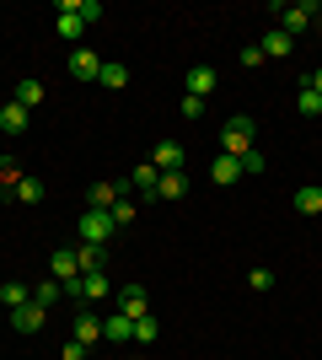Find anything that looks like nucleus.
<instances>
[{
    "label": "nucleus",
    "mask_w": 322,
    "mask_h": 360,
    "mask_svg": "<svg viewBox=\"0 0 322 360\" xmlns=\"http://www.w3.org/2000/svg\"><path fill=\"white\" fill-rule=\"evenodd\" d=\"M107 290H113V280H107V269H102V274H86V280H81V307H92V301H102Z\"/></svg>",
    "instance_id": "15"
},
{
    "label": "nucleus",
    "mask_w": 322,
    "mask_h": 360,
    "mask_svg": "<svg viewBox=\"0 0 322 360\" xmlns=\"http://www.w3.org/2000/svg\"><path fill=\"white\" fill-rule=\"evenodd\" d=\"M27 119H32V113H27V108H22V103H6V108H0V135H27Z\"/></svg>",
    "instance_id": "8"
},
{
    "label": "nucleus",
    "mask_w": 322,
    "mask_h": 360,
    "mask_svg": "<svg viewBox=\"0 0 322 360\" xmlns=\"http://www.w3.org/2000/svg\"><path fill=\"white\" fill-rule=\"evenodd\" d=\"M76 264H81V274H102V269H107V248L81 242V248H76Z\"/></svg>",
    "instance_id": "12"
},
{
    "label": "nucleus",
    "mask_w": 322,
    "mask_h": 360,
    "mask_svg": "<svg viewBox=\"0 0 322 360\" xmlns=\"http://www.w3.org/2000/svg\"><path fill=\"white\" fill-rule=\"evenodd\" d=\"M22 178H27V172H22V167H16L11 156H0V183H6V188H16Z\"/></svg>",
    "instance_id": "28"
},
{
    "label": "nucleus",
    "mask_w": 322,
    "mask_h": 360,
    "mask_svg": "<svg viewBox=\"0 0 322 360\" xmlns=\"http://www.w3.org/2000/svg\"><path fill=\"white\" fill-rule=\"evenodd\" d=\"M60 296H65V285H60V280H38V290H32V301H38V307H54Z\"/></svg>",
    "instance_id": "27"
},
{
    "label": "nucleus",
    "mask_w": 322,
    "mask_h": 360,
    "mask_svg": "<svg viewBox=\"0 0 322 360\" xmlns=\"http://www.w3.org/2000/svg\"><path fill=\"white\" fill-rule=\"evenodd\" d=\"M11 103H22V108L32 113V108L43 103V81H38V75H22V81H16V97H11Z\"/></svg>",
    "instance_id": "13"
},
{
    "label": "nucleus",
    "mask_w": 322,
    "mask_h": 360,
    "mask_svg": "<svg viewBox=\"0 0 322 360\" xmlns=\"http://www.w3.org/2000/svg\"><path fill=\"white\" fill-rule=\"evenodd\" d=\"M97 70H102V54H92V49H70V75H76V81H97Z\"/></svg>",
    "instance_id": "7"
},
{
    "label": "nucleus",
    "mask_w": 322,
    "mask_h": 360,
    "mask_svg": "<svg viewBox=\"0 0 322 360\" xmlns=\"http://www.w3.org/2000/svg\"><path fill=\"white\" fill-rule=\"evenodd\" d=\"M135 339H140V345H151V339H156V317H135Z\"/></svg>",
    "instance_id": "31"
},
{
    "label": "nucleus",
    "mask_w": 322,
    "mask_h": 360,
    "mask_svg": "<svg viewBox=\"0 0 322 360\" xmlns=\"http://www.w3.org/2000/svg\"><path fill=\"white\" fill-rule=\"evenodd\" d=\"M107 215H113V226H129V221H135V199H119Z\"/></svg>",
    "instance_id": "29"
},
{
    "label": "nucleus",
    "mask_w": 322,
    "mask_h": 360,
    "mask_svg": "<svg viewBox=\"0 0 322 360\" xmlns=\"http://www.w3.org/2000/svg\"><path fill=\"white\" fill-rule=\"evenodd\" d=\"M97 86H107V91H123V86H129V70H123L119 60H102V70H97Z\"/></svg>",
    "instance_id": "16"
},
{
    "label": "nucleus",
    "mask_w": 322,
    "mask_h": 360,
    "mask_svg": "<svg viewBox=\"0 0 322 360\" xmlns=\"http://www.w3.org/2000/svg\"><path fill=\"white\" fill-rule=\"evenodd\" d=\"M210 178L215 183H242V162H236V156H215V162H210Z\"/></svg>",
    "instance_id": "19"
},
{
    "label": "nucleus",
    "mask_w": 322,
    "mask_h": 360,
    "mask_svg": "<svg viewBox=\"0 0 322 360\" xmlns=\"http://www.w3.org/2000/svg\"><path fill=\"white\" fill-rule=\"evenodd\" d=\"M123 188H129V183H92V188H86V210H113L123 199Z\"/></svg>",
    "instance_id": "6"
},
{
    "label": "nucleus",
    "mask_w": 322,
    "mask_h": 360,
    "mask_svg": "<svg viewBox=\"0 0 322 360\" xmlns=\"http://www.w3.org/2000/svg\"><path fill=\"white\" fill-rule=\"evenodd\" d=\"M177 108H183V119H204V97H188V91H183V103H177Z\"/></svg>",
    "instance_id": "32"
},
{
    "label": "nucleus",
    "mask_w": 322,
    "mask_h": 360,
    "mask_svg": "<svg viewBox=\"0 0 322 360\" xmlns=\"http://www.w3.org/2000/svg\"><path fill=\"white\" fill-rule=\"evenodd\" d=\"M48 280H60L65 296L81 301V280H86V274H81V264H76V248H54V253H48Z\"/></svg>",
    "instance_id": "1"
},
{
    "label": "nucleus",
    "mask_w": 322,
    "mask_h": 360,
    "mask_svg": "<svg viewBox=\"0 0 322 360\" xmlns=\"http://www.w3.org/2000/svg\"><path fill=\"white\" fill-rule=\"evenodd\" d=\"M54 32H60L65 44H76V49H81V32H86V16H81V6H76V0H65V6H60V22H54Z\"/></svg>",
    "instance_id": "4"
},
{
    "label": "nucleus",
    "mask_w": 322,
    "mask_h": 360,
    "mask_svg": "<svg viewBox=\"0 0 322 360\" xmlns=\"http://www.w3.org/2000/svg\"><path fill=\"white\" fill-rule=\"evenodd\" d=\"M290 44H295L290 32H279V27H274V32H269V38H263L258 49H263V60H290Z\"/></svg>",
    "instance_id": "17"
},
{
    "label": "nucleus",
    "mask_w": 322,
    "mask_h": 360,
    "mask_svg": "<svg viewBox=\"0 0 322 360\" xmlns=\"http://www.w3.org/2000/svg\"><path fill=\"white\" fill-rule=\"evenodd\" d=\"M43 323H48V307H38V301H27V307H16V312H11L16 333H43Z\"/></svg>",
    "instance_id": "5"
},
{
    "label": "nucleus",
    "mask_w": 322,
    "mask_h": 360,
    "mask_svg": "<svg viewBox=\"0 0 322 360\" xmlns=\"http://www.w3.org/2000/svg\"><path fill=\"white\" fill-rule=\"evenodd\" d=\"M295 108H301L307 119H317V113H322V97H317V91L307 86V81H301V91H295Z\"/></svg>",
    "instance_id": "25"
},
{
    "label": "nucleus",
    "mask_w": 322,
    "mask_h": 360,
    "mask_svg": "<svg viewBox=\"0 0 322 360\" xmlns=\"http://www.w3.org/2000/svg\"><path fill=\"white\" fill-rule=\"evenodd\" d=\"M156 178H161L156 167H135V178H129V188H140V194L151 199V194H156Z\"/></svg>",
    "instance_id": "24"
},
{
    "label": "nucleus",
    "mask_w": 322,
    "mask_h": 360,
    "mask_svg": "<svg viewBox=\"0 0 322 360\" xmlns=\"http://www.w3.org/2000/svg\"><path fill=\"white\" fill-rule=\"evenodd\" d=\"M253 135H258V129H253V119H247V113L226 119V129H220V156H236V162H242L247 150H253Z\"/></svg>",
    "instance_id": "2"
},
{
    "label": "nucleus",
    "mask_w": 322,
    "mask_h": 360,
    "mask_svg": "<svg viewBox=\"0 0 322 360\" xmlns=\"http://www.w3.org/2000/svg\"><path fill=\"white\" fill-rule=\"evenodd\" d=\"M119 312L123 317H145V285H119Z\"/></svg>",
    "instance_id": "14"
},
{
    "label": "nucleus",
    "mask_w": 322,
    "mask_h": 360,
    "mask_svg": "<svg viewBox=\"0 0 322 360\" xmlns=\"http://www.w3.org/2000/svg\"><path fill=\"white\" fill-rule=\"evenodd\" d=\"M242 65H247V70H253V65H263V49H258V44H247V49H242Z\"/></svg>",
    "instance_id": "34"
},
{
    "label": "nucleus",
    "mask_w": 322,
    "mask_h": 360,
    "mask_svg": "<svg viewBox=\"0 0 322 360\" xmlns=\"http://www.w3.org/2000/svg\"><path fill=\"white\" fill-rule=\"evenodd\" d=\"M311 11H317V16H322V0H317V6H311Z\"/></svg>",
    "instance_id": "37"
},
{
    "label": "nucleus",
    "mask_w": 322,
    "mask_h": 360,
    "mask_svg": "<svg viewBox=\"0 0 322 360\" xmlns=\"http://www.w3.org/2000/svg\"><path fill=\"white\" fill-rule=\"evenodd\" d=\"M60 360H86V345H81V339H70V345H65V355Z\"/></svg>",
    "instance_id": "35"
},
{
    "label": "nucleus",
    "mask_w": 322,
    "mask_h": 360,
    "mask_svg": "<svg viewBox=\"0 0 322 360\" xmlns=\"http://www.w3.org/2000/svg\"><path fill=\"white\" fill-rule=\"evenodd\" d=\"M183 194H188V172H161L151 199H167V205H172V199H183Z\"/></svg>",
    "instance_id": "9"
},
{
    "label": "nucleus",
    "mask_w": 322,
    "mask_h": 360,
    "mask_svg": "<svg viewBox=\"0 0 322 360\" xmlns=\"http://www.w3.org/2000/svg\"><path fill=\"white\" fill-rule=\"evenodd\" d=\"M253 172H263V156H258V150H247V156H242V178H253Z\"/></svg>",
    "instance_id": "33"
},
{
    "label": "nucleus",
    "mask_w": 322,
    "mask_h": 360,
    "mask_svg": "<svg viewBox=\"0 0 322 360\" xmlns=\"http://www.w3.org/2000/svg\"><path fill=\"white\" fill-rule=\"evenodd\" d=\"M70 339H81V345L92 349L97 339H102V317H86V312H81V317H76V333H70Z\"/></svg>",
    "instance_id": "23"
},
{
    "label": "nucleus",
    "mask_w": 322,
    "mask_h": 360,
    "mask_svg": "<svg viewBox=\"0 0 322 360\" xmlns=\"http://www.w3.org/2000/svg\"><path fill=\"white\" fill-rule=\"evenodd\" d=\"M307 86H311V91H317V97H322V65H317V70L307 75Z\"/></svg>",
    "instance_id": "36"
},
{
    "label": "nucleus",
    "mask_w": 322,
    "mask_h": 360,
    "mask_svg": "<svg viewBox=\"0 0 322 360\" xmlns=\"http://www.w3.org/2000/svg\"><path fill=\"white\" fill-rule=\"evenodd\" d=\"M0 307H27V285H22V280H11V285H0Z\"/></svg>",
    "instance_id": "26"
},
{
    "label": "nucleus",
    "mask_w": 322,
    "mask_h": 360,
    "mask_svg": "<svg viewBox=\"0 0 322 360\" xmlns=\"http://www.w3.org/2000/svg\"><path fill=\"white\" fill-rule=\"evenodd\" d=\"M76 231H81V242H92V248H107V237H113L119 226H113V215H107V210H81Z\"/></svg>",
    "instance_id": "3"
},
{
    "label": "nucleus",
    "mask_w": 322,
    "mask_h": 360,
    "mask_svg": "<svg viewBox=\"0 0 322 360\" xmlns=\"http://www.w3.org/2000/svg\"><path fill=\"white\" fill-rule=\"evenodd\" d=\"M215 91V70L210 65H194V70H188V97H210Z\"/></svg>",
    "instance_id": "20"
},
{
    "label": "nucleus",
    "mask_w": 322,
    "mask_h": 360,
    "mask_svg": "<svg viewBox=\"0 0 322 360\" xmlns=\"http://www.w3.org/2000/svg\"><path fill=\"white\" fill-rule=\"evenodd\" d=\"M43 194H48V188H43L38 178H32V172H27V178H22V183L11 188V199H16V205H43Z\"/></svg>",
    "instance_id": "18"
},
{
    "label": "nucleus",
    "mask_w": 322,
    "mask_h": 360,
    "mask_svg": "<svg viewBox=\"0 0 322 360\" xmlns=\"http://www.w3.org/2000/svg\"><path fill=\"white\" fill-rule=\"evenodd\" d=\"M247 285H253V290H274V269H253V274H247Z\"/></svg>",
    "instance_id": "30"
},
{
    "label": "nucleus",
    "mask_w": 322,
    "mask_h": 360,
    "mask_svg": "<svg viewBox=\"0 0 322 360\" xmlns=\"http://www.w3.org/2000/svg\"><path fill=\"white\" fill-rule=\"evenodd\" d=\"M290 205H295L301 215H322V188H311V183H307V188H295Z\"/></svg>",
    "instance_id": "22"
},
{
    "label": "nucleus",
    "mask_w": 322,
    "mask_h": 360,
    "mask_svg": "<svg viewBox=\"0 0 322 360\" xmlns=\"http://www.w3.org/2000/svg\"><path fill=\"white\" fill-rule=\"evenodd\" d=\"M311 16H317L311 6H279V32H290V38H295V32L307 27Z\"/></svg>",
    "instance_id": "11"
},
{
    "label": "nucleus",
    "mask_w": 322,
    "mask_h": 360,
    "mask_svg": "<svg viewBox=\"0 0 322 360\" xmlns=\"http://www.w3.org/2000/svg\"><path fill=\"white\" fill-rule=\"evenodd\" d=\"M102 339H107V345H123V339H135V317H107V323H102Z\"/></svg>",
    "instance_id": "21"
},
{
    "label": "nucleus",
    "mask_w": 322,
    "mask_h": 360,
    "mask_svg": "<svg viewBox=\"0 0 322 360\" xmlns=\"http://www.w3.org/2000/svg\"><path fill=\"white\" fill-rule=\"evenodd\" d=\"M151 167H156V172H183V146H177V140H161Z\"/></svg>",
    "instance_id": "10"
}]
</instances>
